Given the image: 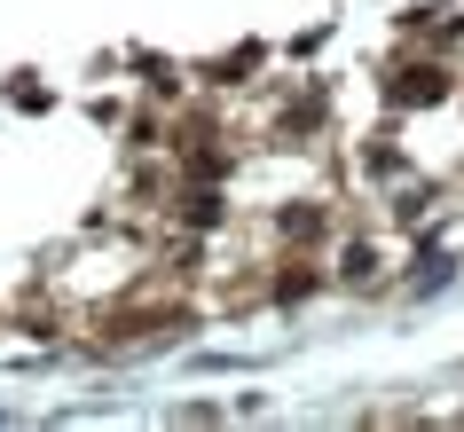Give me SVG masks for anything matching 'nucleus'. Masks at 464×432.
Masks as SVG:
<instances>
[{"instance_id":"obj_4","label":"nucleus","mask_w":464,"mask_h":432,"mask_svg":"<svg viewBox=\"0 0 464 432\" xmlns=\"http://www.w3.org/2000/svg\"><path fill=\"white\" fill-rule=\"evenodd\" d=\"M378 267H386V244H346L339 252V283H378Z\"/></svg>"},{"instance_id":"obj_3","label":"nucleus","mask_w":464,"mask_h":432,"mask_svg":"<svg viewBox=\"0 0 464 432\" xmlns=\"http://www.w3.org/2000/svg\"><path fill=\"white\" fill-rule=\"evenodd\" d=\"M252 72H260V48H228V55H213V63H205V79H213V87H252Z\"/></svg>"},{"instance_id":"obj_1","label":"nucleus","mask_w":464,"mask_h":432,"mask_svg":"<svg viewBox=\"0 0 464 432\" xmlns=\"http://www.w3.org/2000/svg\"><path fill=\"white\" fill-rule=\"evenodd\" d=\"M386 95V110H440V102H457V72L440 63V55H417V63H401V72L378 87Z\"/></svg>"},{"instance_id":"obj_2","label":"nucleus","mask_w":464,"mask_h":432,"mask_svg":"<svg viewBox=\"0 0 464 432\" xmlns=\"http://www.w3.org/2000/svg\"><path fill=\"white\" fill-rule=\"evenodd\" d=\"M331 228H339V213H331L323 197H284V205L268 213V244L276 252H307V244H323Z\"/></svg>"}]
</instances>
